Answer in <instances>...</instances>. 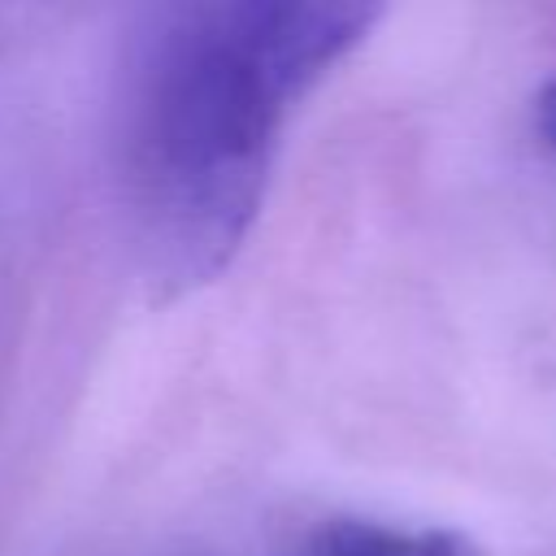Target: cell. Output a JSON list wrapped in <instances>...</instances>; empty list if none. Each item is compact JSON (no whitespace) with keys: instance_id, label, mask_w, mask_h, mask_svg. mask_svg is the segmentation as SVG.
Listing matches in <instances>:
<instances>
[{"instance_id":"6da1fadb","label":"cell","mask_w":556,"mask_h":556,"mask_svg":"<svg viewBox=\"0 0 556 556\" xmlns=\"http://www.w3.org/2000/svg\"><path fill=\"white\" fill-rule=\"evenodd\" d=\"M382 17L361 0L156 9L122 87V182L148 274L187 291L256 222L287 113Z\"/></svg>"},{"instance_id":"7a4b0ae2","label":"cell","mask_w":556,"mask_h":556,"mask_svg":"<svg viewBox=\"0 0 556 556\" xmlns=\"http://www.w3.org/2000/svg\"><path fill=\"white\" fill-rule=\"evenodd\" d=\"M304 556H486V552L460 530H439V526L404 530L365 517H330L308 530Z\"/></svg>"},{"instance_id":"3957f363","label":"cell","mask_w":556,"mask_h":556,"mask_svg":"<svg viewBox=\"0 0 556 556\" xmlns=\"http://www.w3.org/2000/svg\"><path fill=\"white\" fill-rule=\"evenodd\" d=\"M534 130H539L543 148L556 156V78H547L534 91Z\"/></svg>"}]
</instances>
